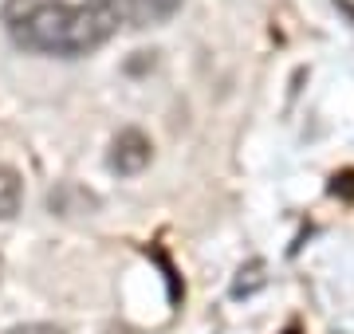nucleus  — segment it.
Returning <instances> with one entry per match:
<instances>
[{
    "instance_id": "7ed1b4c3",
    "label": "nucleus",
    "mask_w": 354,
    "mask_h": 334,
    "mask_svg": "<svg viewBox=\"0 0 354 334\" xmlns=\"http://www.w3.org/2000/svg\"><path fill=\"white\" fill-rule=\"evenodd\" d=\"M185 0H118L122 8V24L130 28H158L181 12Z\"/></svg>"
},
{
    "instance_id": "f03ea898",
    "label": "nucleus",
    "mask_w": 354,
    "mask_h": 334,
    "mask_svg": "<svg viewBox=\"0 0 354 334\" xmlns=\"http://www.w3.org/2000/svg\"><path fill=\"white\" fill-rule=\"evenodd\" d=\"M150 157H153L150 138H146L138 126H127V130L114 134L111 154H106V166H111V173H118V177H138L142 169L150 166Z\"/></svg>"
},
{
    "instance_id": "39448f33",
    "label": "nucleus",
    "mask_w": 354,
    "mask_h": 334,
    "mask_svg": "<svg viewBox=\"0 0 354 334\" xmlns=\"http://www.w3.org/2000/svg\"><path fill=\"white\" fill-rule=\"evenodd\" d=\"M264 259H248L241 271H236V279H232V299H244V295H252V291H260L268 283V275H264Z\"/></svg>"
},
{
    "instance_id": "f257e3e1",
    "label": "nucleus",
    "mask_w": 354,
    "mask_h": 334,
    "mask_svg": "<svg viewBox=\"0 0 354 334\" xmlns=\"http://www.w3.org/2000/svg\"><path fill=\"white\" fill-rule=\"evenodd\" d=\"M0 20L16 48L51 59H79L114 36L122 8L118 0H8Z\"/></svg>"
},
{
    "instance_id": "1a4fd4ad",
    "label": "nucleus",
    "mask_w": 354,
    "mask_h": 334,
    "mask_svg": "<svg viewBox=\"0 0 354 334\" xmlns=\"http://www.w3.org/2000/svg\"><path fill=\"white\" fill-rule=\"evenodd\" d=\"M283 334H299V326H288V331H283Z\"/></svg>"
},
{
    "instance_id": "20e7f679",
    "label": "nucleus",
    "mask_w": 354,
    "mask_h": 334,
    "mask_svg": "<svg viewBox=\"0 0 354 334\" xmlns=\"http://www.w3.org/2000/svg\"><path fill=\"white\" fill-rule=\"evenodd\" d=\"M24 205V181L8 166H0V220H12Z\"/></svg>"
},
{
    "instance_id": "0eeeda50",
    "label": "nucleus",
    "mask_w": 354,
    "mask_h": 334,
    "mask_svg": "<svg viewBox=\"0 0 354 334\" xmlns=\"http://www.w3.org/2000/svg\"><path fill=\"white\" fill-rule=\"evenodd\" d=\"M8 334H67V331L55 326V322H20V326H12Z\"/></svg>"
},
{
    "instance_id": "423d86ee",
    "label": "nucleus",
    "mask_w": 354,
    "mask_h": 334,
    "mask_svg": "<svg viewBox=\"0 0 354 334\" xmlns=\"http://www.w3.org/2000/svg\"><path fill=\"white\" fill-rule=\"evenodd\" d=\"M330 197H339V201H354V169H342L330 177Z\"/></svg>"
},
{
    "instance_id": "6e6552de",
    "label": "nucleus",
    "mask_w": 354,
    "mask_h": 334,
    "mask_svg": "<svg viewBox=\"0 0 354 334\" xmlns=\"http://www.w3.org/2000/svg\"><path fill=\"white\" fill-rule=\"evenodd\" d=\"M146 67H153V52H138V59H130L127 71H134V75H138V71H146Z\"/></svg>"
}]
</instances>
